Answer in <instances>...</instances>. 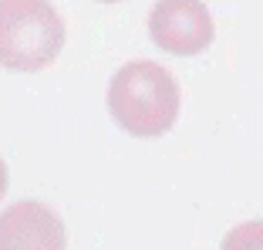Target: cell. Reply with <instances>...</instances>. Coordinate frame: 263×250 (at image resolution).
I'll return each mask as SVG.
<instances>
[{"label": "cell", "mask_w": 263, "mask_h": 250, "mask_svg": "<svg viewBox=\"0 0 263 250\" xmlns=\"http://www.w3.org/2000/svg\"><path fill=\"white\" fill-rule=\"evenodd\" d=\"M64 223L44 203H14L0 213V250H61Z\"/></svg>", "instance_id": "cell-4"}, {"label": "cell", "mask_w": 263, "mask_h": 250, "mask_svg": "<svg viewBox=\"0 0 263 250\" xmlns=\"http://www.w3.org/2000/svg\"><path fill=\"white\" fill-rule=\"evenodd\" d=\"M7 196V163L0 159V200Z\"/></svg>", "instance_id": "cell-5"}, {"label": "cell", "mask_w": 263, "mask_h": 250, "mask_svg": "<svg viewBox=\"0 0 263 250\" xmlns=\"http://www.w3.org/2000/svg\"><path fill=\"white\" fill-rule=\"evenodd\" d=\"M98 4H122V0H98Z\"/></svg>", "instance_id": "cell-6"}, {"label": "cell", "mask_w": 263, "mask_h": 250, "mask_svg": "<svg viewBox=\"0 0 263 250\" xmlns=\"http://www.w3.org/2000/svg\"><path fill=\"white\" fill-rule=\"evenodd\" d=\"M61 14L51 0H0V68L44 71L64 51Z\"/></svg>", "instance_id": "cell-2"}, {"label": "cell", "mask_w": 263, "mask_h": 250, "mask_svg": "<svg viewBox=\"0 0 263 250\" xmlns=\"http://www.w3.org/2000/svg\"><path fill=\"white\" fill-rule=\"evenodd\" d=\"M182 92L169 68L155 61H128L108 85V112L122 132L135 139H159L176 125Z\"/></svg>", "instance_id": "cell-1"}, {"label": "cell", "mask_w": 263, "mask_h": 250, "mask_svg": "<svg viewBox=\"0 0 263 250\" xmlns=\"http://www.w3.org/2000/svg\"><path fill=\"white\" fill-rule=\"evenodd\" d=\"M148 38L162 55L196 58L213 44L216 24L202 0H159L148 10Z\"/></svg>", "instance_id": "cell-3"}]
</instances>
